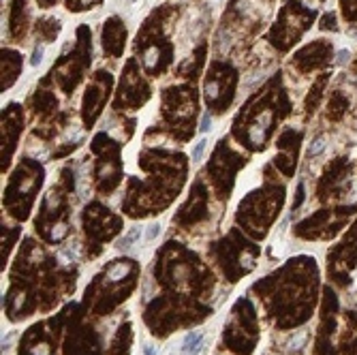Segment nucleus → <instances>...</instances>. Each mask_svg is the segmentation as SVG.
Returning <instances> with one entry per match:
<instances>
[{"label": "nucleus", "mask_w": 357, "mask_h": 355, "mask_svg": "<svg viewBox=\"0 0 357 355\" xmlns=\"http://www.w3.org/2000/svg\"><path fill=\"white\" fill-rule=\"evenodd\" d=\"M202 342H204V334L202 332H188L184 342H182L180 355H197L199 349H202Z\"/></svg>", "instance_id": "nucleus-1"}, {"label": "nucleus", "mask_w": 357, "mask_h": 355, "mask_svg": "<svg viewBox=\"0 0 357 355\" xmlns=\"http://www.w3.org/2000/svg\"><path fill=\"white\" fill-rule=\"evenodd\" d=\"M30 355H54V351L50 349V345L45 340H39L30 347Z\"/></svg>", "instance_id": "nucleus-2"}, {"label": "nucleus", "mask_w": 357, "mask_h": 355, "mask_svg": "<svg viewBox=\"0 0 357 355\" xmlns=\"http://www.w3.org/2000/svg\"><path fill=\"white\" fill-rule=\"evenodd\" d=\"M139 236H142V229H139V227H133L131 232H128V236H126V238H122V240H120V248H128V246H131Z\"/></svg>", "instance_id": "nucleus-3"}, {"label": "nucleus", "mask_w": 357, "mask_h": 355, "mask_svg": "<svg viewBox=\"0 0 357 355\" xmlns=\"http://www.w3.org/2000/svg\"><path fill=\"white\" fill-rule=\"evenodd\" d=\"M323 150H326V137H317V139L310 144L308 154H310V156H317V154H321Z\"/></svg>", "instance_id": "nucleus-4"}, {"label": "nucleus", "mask_w": 357, "mask_h": 355, "mask_svg": "<svg viewBox=\"0 0 357 355\" xmlns=\"http://www.w3.org/2000/svg\"><path fill=\"white\" fill-rule=\"evenodd\" d=\"M342 5H344V15L357 17V0H342Z\"/></svg>", "instance_id": "nucleus-5"}, {"label": "nucleus", "mask_w": 357, "mask_h": 355, "mask_svg": "<svg viewBox=\"0 0 357 355\" xmlns=\"http://www.w3.org/2000/svg\"><path fill=\"white\" fill-rule=\"evenodd\" d=\"M206 146H208V142H206V139H199L197 144H195V148H192V160H199V158H202V154H204Z\"/></svg>", "instance_id": "nucleus-6"}, {"label": "nucleus", "mask_w": 357, "mask_h": 355, "mask_svg": "<svg viewBox=\"0 0 357 355\" xmlns=\"http://www.w3.org/2000/svg\"><path fill=\"white\" fill-rule=\"evenodd\" d=\"M158 234H160V225L158 222H152L150 227H148V232H146V240H154Z\"/></svg>", "instance_id": "nucleus-7"}, {"label": "nucleus", "mask_w": 357, "mask_h": 355, "mask_svg": "<svg viewBox=\"0 0 357 355\" xmlns=\"http://www.w3.org/2000/svg\"><path fill=\"white\" fill-rule=\"evenodd\" d=\"M210 128H212V118H210V114H204V118H202V131L208 133Z\"/></svg>", "instance_id": "nucleus-8"}, {"label": "nucleus", "mask_w": 357, "mask_h": 355, "mask_svg": "<svg viewBox=\"0 0 357 355\" xmlns=\"http://www.w3.org/2000/svg\"><path fill=\"white\" fill-rule=\"evenodd\" d=\"M41 58H43V47H37L35 54H32V64H39Z\"/></svg>", "instance_id": "nucleus-9"}, {"label": "nucleus", "mask_w": 357, "mask_h": 355, "mask_svg": "<svg viewBox=\"0 0 357 355\" xmlns=\"http://www.w3.org/2000/svg\"><path fill=\"white\" fill-rule=\"evenodd\" d=\"M347 58H349V52H340V54H338V62H340V64H342Z\"/></svg>", "instance_id": "nucleus-10"}, {"label": "nucleus", "mask_w": 357, "mask_h": 355, "mask_svg": "<svg viewBox=\"0 0 357 355\" xmlns=\"http://www.w3.org/2000/svg\"><path fill=\"white\" fill-rule=\"evenodd\" d=\"M144 351H146V355H154V351H152V347H146Z\"/></svg>", "instance_id": "nucleus-11"}]
</instances>
